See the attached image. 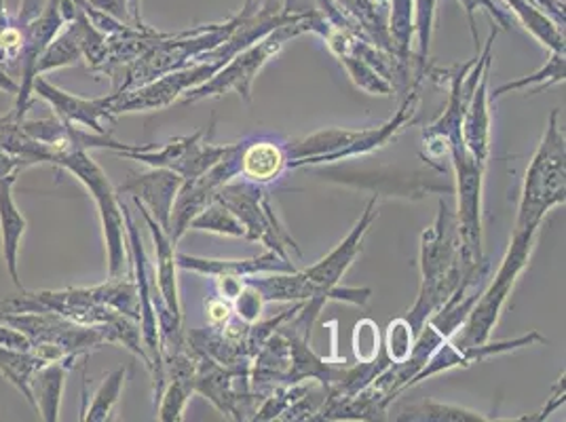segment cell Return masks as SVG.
<instances>
[{
  "instance_id": "cell-1",
  "label": "cell",
  "mask_w": 566,
  "mask_h": 422,
  "mask_svg": "<svg viewBox=\"0 0 566 422\" xmlns=\"http://www.w3.org/2000/svg\"><path fill=\"white\" fill-rule=\"evenodd\" d=\"M468 271L470 268L463 264L457 213L450 210L447 199H440L433 224L421 235V289L406 317L417 334L433 313L447 305Z\"/></svg>"
},
{
  "instance_id": "cell-2",
  "label": "cell",
  "mask_w": 566,
  "mask_h": 422,
  "mask_svg": "<svg viewBox=\"0 0 566 422\" xmlns=\"http://www.w3.org/2000/svg\"><path fill=\"white\" fill-rule=\"evenodd\" d=\"M419 118V87H412L403 95L400 110L389 118L387 123L373 127V129H322L301 140L287 141L283 146L287 167H307V165L336 163L340 159H352L370 155L378 148L387 146L408 125L417 123Z\"/></svg>"
},
{
  "instance_id": "cell-3",
  "label": "cell",
  "mask_w": 566,
  "mask_h": 422,
  "mask_svg": "<svg viewBox=\"0 0 566 422\" xmlns=\"http://www.w3.org/2000/svg\"><path fill=\"white\" fill-rule=\"evenodd\" d=\"M539 229L542 226H520V229L514 226V235L510 241L507 254H505V259L501 260L495 279L489 287H484L480 292L468 319L450 338V342L459 351L489 342L496 321L501 317V310L507 305V298H510L516 282H518L522 271L528 266L531 252H533L535 239L539 235Z\"/></svg>"
},
{
  "instance_id": "cell-4",
  "label": "cell",
  "mask_w": 566,
  "mask_h": 422,
  "mask_svg": "<svg viewBox=\"0 0 566 422\" xmlns=\"http://www.w3.org/2000/svg\"><path fill=\"white\" fill-rule=\"evenodd\" d=\"M0 321L22 331L32 349L48 363L64 361L74 366L76 359H87L104 345H113L111 326H81L57 313H4Z\"/></svg>"
},
{
  "instance_id": "cell-5",
  "label": "cell",
  "mask_w": 566,
  "mask_h": 422,
  "mask_svg": "<svg viewBox=\"0 0 566 422\" xmlns=\"http://www.w3.org/2000/svg\"><path fill=\"white\" fill-rule=\"evenodd\" d=\"M566 201V140L560 110H552L542 144L526 169L516 226H542L545 213Z\"/></svg>"
},
{
  "instance_id": "cell-6",
  "label": "cell",
  "mask_w": 566,
  "mask_h": 422,
  "mask_svg": "<svg viewBox=\"0 0 566 422\" xmlns=\"http://www.w3.org/2000/svg\"><path fill=\"white\" fill-rule=\"evenodd\" d=\"M313 11V9H311ZM311 11L303 13L301 18L287 22V24L277 25L269 34H264L254 45L239 51L235 57L222 68L216 72L210 81L203 85L190 89L182 95V104H195L206 97H216V95L227 94V92H237L245 102L252 99V85L259 72L290 43L292 39L301 36L308 32V15Z\"/></svg>"
},
{
  "instance_id": "cell-7",
  "label": "cell",
  "mask_w": 566,
  "mask_h": 422,
  "mask_svg": "<svg viewBox=\"0 0 566 422\" xmlns=\"http://www.w3.org/2000/svg\"><path fill=\"white\" fill-rule=\"evenodd\" d=\"M66 171L90 190L94 197L95 205L99 211L102 229H104V241H106V254H108V275L120 277L125 273L127 264V235H125V220L123 210L118 203V194L115 188L111 187L106 173L102 167L95 163L90 157V150H69L53 157V163Z\"/></svg>"
},
{
  "instance_id": "cell-8",
  "label": "cell",
  "mask_w": 566,
  "mask_h": 422,
  "mask_svg": "<svg viewBox=\"0 0 566 422\" xmlns=\"http://www.w3.org/2000/svg\"><path fill=\"white\" fill-rule=\"evenodd\" d=\"M378 218L377 194L368 201L366 210L361 213V218L357 220L354 231L347 235L345 241H340L336 245V250H332L326 259L319 260L317 264L308 266L305 271H301V275L307 279L324 298L336 300V303H347V305L364 306L368 303L373 289L368 287H340L338 282L343 279V275L349 271V266L354 264L357 254L361 252V243L364 236L368 235L373 222Z\"/></svg>"
},
{
  "instance_id": "cell-9",
  "label": "cell",
  "mask_w": 566,
  "mask_h": 422,
  "mask_svg": "<svg viewBox=\"0 0 566 422\" xmlns=\"http://www.w3.org/2000/svg\"><path fill=\"white\" fill-rule=\"evenodd\" d=\"M222 205H227L233 211L237 220L243 224L245 229V239L250 241H260L266 250L277 252L283 259L287 256V247H292L296 254H301L298 245L294 243V239L285 233L275 211L269 203L266 192L254 182H237L231 180L227 187L220 188L216 199Z\"/></svg>"
},
{
  "instance_id": "cell-10",
  "label": "cell",
  "mask_w": 566,
  "mask_h": 422,
  "mask_svg": "<svg viewBox=\"0 0 566 422\" xmlns=\"http://www.w3.org/2000/svg\"><path fill=\"white\" fill-rule=\"evenodd\" d=\"M243 148L245 144H229V152L218 163L210 167L206 173H201L199 178L182 182L171 208L169 231H167L174 245L187 235V231H190V222L212 203L218 190L227 187L231 180H235L237 176H241Z\"/></svg>"
},
{
  "instance_id": "cell-11",
  "label": "cell",
  "mask_w": 566,
  "mask_h": 422,
  "mask_svg": "<svg viewBox=\"0 0 566 422\" xmlns=\"http://www.w3.org/2000/svg\"><path fill=\"white\" fill-rule=\"evenodd\" d=\"M206 131H195L187 138H176L167 141L161 148L155 146H132L129 150L117 152L132 161H140L148 167H161L178 173L182 182L195 180L206 173L210 167L218 163L227 152L229 146H213L203 140Z\"/></svg>"
},
{
  "instance_id": "cell-12",
  "label": "cell",
  "mask_w": 566,
  "mask_h": 422,
  "mask_svg": "<svg viewBox=\"0 0 566 422\" xmlns=\"http://www.w3.org/2000/svg\"><path fill=\"white\" fill-rule=\"evenodd\" d=\"M32 94L43 97L49 106L53 108L55 117L69 125H78L85 127L95 134L108 136L111 131L102 127V120L106 123H115L117 117L113 115V106L117 102V94L113 92L106 97H95V99H87V97H78V95L66 94L60 87L51 85L48 78H43V74H39L32 81Z\"/></svg>"
},
{
  "instance_id": "cell-13",
  "label": "cell",
  "mask_w": 566,
  "mask_h": 422,
  "mask_svg": "<svg viewBox=\"0 0 566 422\" xmlns=\"http://www.w3.org/2000/svg\"><path fill=\"white\" fill-rule=\"evenodd\" d=\"M180 187L182 178L178 173L161 167H150V171L132 173L127 182L117 188V194H132L134 201H138L144 210L169 231L171 208Z\"/></svg>"
},
{
  "instance_id": "cell-14",
  "label": "cell",
  "mask_w": 566,
  "mask_h": 422,
  "mask_svg": "<svg viewBox=\"0 0 566 422\" xmlns=\"http://www.w3.org/2000/svg\"><path fill=\"white\" fill-rule=\"evenodd\" d=\"M178 268L210 277H254L259 273H294V264L277 252L266 250L264 254L248 260L197 259L189 254H176Z\"/></svg>"
},
{
  "instance_id": "cell-15",
  "label": "cell",
  "mask_w": 566,
  "mask_h": 422,
  "mask_svg": "<svg viewBox=\"0 0 566 422\" xmlns=\"http://www.w3.org/2000/svg\"><path fill=\"white\" fill-rule=\"evenodd\" d=\"M489 78L491 71L484 72L472 102L465 110V117L461 123V138L465 150L472 155L475 161L486 165L491 157V94H489Z\"/></svg>"
},
{
  "instance_id": "cell-16",
  "label": "cell",
  "mask_w": 566,
  "mask_h": 422,
  "mask_svg": "<svg viewBox=\"0 0 566 422\" xmlns=\"http://www.w3.org/2000/svg\"><path fill=\"white\" fill-rule=\"evenodd\" d=\"M15 180L18 176H9L0 180V241H2V259L7 262L9 277L18 287H22L20 273H18V264H20L18 256H20V245H22L28 222L13 199Z\"/></svg>"
},
{
  "instance_id": "cell-17",
  "label": "cell",
  "mask_w": 566,
  "mask_h": 422,
  "mask_svg": "<svg viewBox=\"0 0 566 422\" xmlns=\"http://www.w3.org/2000/svg\"><path fill=\"white\" fill-rule=\"evenodd\" d=\"M90 24L83 9H76L74 20L64 25L57 36L49 43L43 55L36 64V76L49 71H57L64 66H74L83 57V43H85V28Z\"/></svg>"
},
{
  "instance_id": "cell-18",
  "label": "cell",
  "mask_w": 566,
  "mask_h": 422,
  "mask_svg": "<svg viewBox=\"0 0 566 422\" xmlns=\"http://www.w3.org/2000/svg\"><path fill=\"white\" fill-rule=\"evenodd\" d=\"M72 368L64 361H53L39 368L32 380H30V391H32V408L41 414V419L48 422L60 421V405H62V395H64V384H66V374Z\"/></svg>"
},
{
  "instance_id": "cell-19",
  "label": "cell",
  "mask_w": 566,
  "mask_h": 422,
  "mask_svg": "<svg viewBox=\"0 0 566 422\" xmlns=\"http://www.w3.org/2000/svg\"><path fill=\"white\" fill-rule=\"evenodd\" d=\"M287 167V159L283 152V146L275 141H254L245 144L241 152V173L248 182L254 184H269L282 176Z\"/></svg>"
},
{
  "instance_id": "cell-20",
  "label": "cell",
  "mask_w": 566,
  "mask_h": 422,
  "mask_svg": "<svg viewBox=\"0 0 566 422\" xmlns=\"http://www.w3.org/2000/svg\"><path fill=\"white\" fill-rule=\"evenodd\" d=\"M22 120L24 118H18L13 113L0 117V150L22 157L30 165L53 163V148L30 138Z\"/></svg>"
},
{
  "instance_id": "cell-21",
  "label": "cell",
  "mask_w": 566,
  "mask_h": 422,
  "mask_svg": "<svg viewBox=\"0 0 566 422\" xmlns=\"http://www.w3.org/2000/svg\"><path fill=\"white\" fill-rule=\"evenodd\" d=\"M394 421H412V422H484L493 421L480 412H472L459 405H450V403H438L431 399L423 401H415L408 405H398L396 410H391Z\"/></svg>"
},
{
  "instance_id": "cell-22",
  "label": "cell",
  "mask_w": 566,
  "mask_h": 422,
  "mask_svg": "<svg viewBox=\"0 0 566 422\" xmlns=\"http://www.w3.org/2000/svg\"><path fill=\"white\" fill-rule=\"evenodd\" d=\"M505 4L549 53H565V30L554 24L533 0H505Z\"/></svg>"
},
{
  "instance_id": "cell-23",
  "label": "cell",
  "mask_w": 566,
  "mask_h": 422,
  "mask_svg": "<svg viewBox=\"0 0 566 422\" xmlns=\"http://www.w3.org/2000/svg\"><path fill=\"white\" fill-rule=\"evenodd\" d=\"M48 361L41 359L36 352L20 351L0 345V374L4 376L32 405V391L30 380L39 368H43Z\"/></svg>"
},
{
  "instance_id": "cell-24",
  "label": "cell",
  "mask_w": 566,
  "mask_h": 422,
  "mask_svg": "<svg viewBox=\"0 0 566 422\" xmlns=\"http://www.w3.org/2000/svg\"><path fill=\"white\" fill-rule=\"evenodd\" d=\"M387 28L394 43V53L401 62L412 60V36H415V0H389Z\"/></svg>"
},
{
  "instance_id": "cell-25",
  "label": "cell",
  "mask_w": 566,
  "mask_h": 422,
  "mask_svg": "<svg viewBox=\"0 0 566 422\" xmlns=\"http://www.w3.org/2000/svg\"><path fill=\"white\" fill-rule=\"evenodd\" d=\"M436 9L438 0H415V34H417V55H415V74H412V87H419L427 76L429 64V45L436 24Z\"/></svg>"
},
{
  "instance_id": "cell-26",
  "label": "cell",
  "mask_w": 566,
  "mask_h": 422,
  "mask_svg": "<svg viewBox=\"0 0 566 422\" xmlns=\"http://www.w3.org/2000/svg\"><path fill=\"white\" fill-rule=\"evenodd\" d=\"M566 74V62L565 53H552L547 64L543 66L542 71L531 74V76H524L518 81H510V83H503L501 87H496L495 92L491 94V97H501V95L510 94V92H522V89H535V92H542L549 85H556V83H565Z\"/></svg>"
},
{
  "instance_id": "cell-27",
  "label": "cell",
  "mask_w": 566,
  "mask_h": 422,
  "mask_svg": "<svg viewBox=\"0 0 566 422\" xmlns=\"http://www.w3.org/2000/svg\"><path fill=\"white\" fill-rule=\"evenodd\" d=\"M125 374H127V370H125V368H118V370L111 372V374L104 378L102 387L95 391L92 405L83 410L81 421L104 422L111 419L113 408L117 405L118 398H120V391H123Z\"/></svg>"
},
{
  "instance_id": "cell-28",
  "label": "cell",
  "mask_w": 566,
  "mask_h": 422,
  "mask_svg": "<svg viewBox=\"0 0 566 422\" xmlns=\"http://www.w3.org/2000/svg\"><path fill=\"white\" fill-rule=\"evenodd\" d=\"M192 231H208L216 235L241 236L245 239V229L243 224L237 220L235 213L229 210L227 205H222L220 201H212L206 210L201 211L192 222H190Z\"/></svg>"
},
{
  "instance_id": "cell-29",
  "label": "cell",
  "mask_w": 566,
  "mask_h": 422,
  "mask_svg": "<svg viewBox=\"0 0 566 422\" xmlns=\"http://www.w3.org/2000/svg\"><path fill=\"white\" fill-rule=\"evenodd\" d=\"M415 338H417V331L408 324L406 317H398L389 324L387 338H385V357L389 359L391 366L403 363L410 357Z\"/></svg>"
},
{
  "instance_id": "cell-30",
  "label": "cell",
  "mask_w": 566,
  "mask_h": 422,
  "mask_svg": "<svg viewBox=\"0 0 566 422\" xmlns=\"http://www.w3.org/2000/svg\"><path fill=\"white\" fill-rule=\"evenodd\" d=\"M355 359L359 363H370L380 357V334L373 319H361L354 329Z\"/></svg>"
},
{
  "instance_id": "cell-31",
  "label": "cell",
  "mask_w": 566,
  "mask_h": 422,
  "mask_svg": "<svg viewBox=\"0 0 566 422\" xmlns=\"http://www.w3.org/2000/svg\"><path fill=\"white\" fill-rule=\"evenodd\" d=\"M463 9H465V13H468V22H470V30H472L473 43H475V51H480V39H478V30H475V20H473V13L478 11V9H484L486 13H489V18L493 20V24L499 25L501 30H510V18L501 11V9H496L495 0H457Z\"/></svg>"
},
{
  "instance_id": "cell-32",
  "label": "cell",
  "mask_w": 566,
  "mask_h": 422,
  "mask_svg": "<svg viewBox=\"0 0 566 422\" xmlns=\"http://www.w3.org/2000/svg\"><path fill=\"white\" fill-rule=\"evenodd\" d=\"M233 303H235L237 319L243 321V324H256L260 319V313H262V306L266 305L262 300L259 289L248 282H245L243 289L239 292V296Z\"/></svg>"
},
{
  "instance_id": "cell-33",
  "label": "cell",
  "mask_w": 566,
  "mask_h": 422,
  "mask_svg": "<svg viewBox=\"0 0 566 422\" xmlns=\"http://www.w3.org/2000/svg\"><path fill=\"white\" fill-rule=\"evenodd\" d=\"M94 9L97 11H102V13H106V15H111V18H115L118 22H123V24L127 25H136L134 24V18H132V11H129V2L127 0H87ZM136 28H140V25H136ZM146 28V25H144Z\"/></svg>"
},
{
  "instance_id": "cell-34",
  "label": "cell",
  "mask_w": 566,
  "mask_h": 422,
  "mask_svg": "<svg viewBox=\"0 0 566 422\" xmlns=\"http://www.w3.org/2000/svg\"><path fill=\"white\" fill-rule=\"evenodd\" d=\"M0 345L11 347V349H20V351H30L32 349L30 340L25 338L22 331H18V329L11 328V326H7L2 321H0Z\"/></svg>"
},
{
  "instance_id": "cell-35",
  "label": "cell",
  "mask_w": 566,
  "mask_h": 422,
  "mask_svg": "<svg viewBox=\"0 0 566 422\" xmlns=\"http://www.w3.org/2000/svg\"><path fill=\"white\" fill-rule=\"evenodd\" d=\"M231 305L224 298H213L208 303V319L212 328H222L231 319Z\"/></svg>"
},
{
  "instance_id": "cell-36",
  "label": "cell",
  "mask_w": 566,
  "mask_h": 422,
  "mask_svg": "<svg viewBox=\"0 0 566 422\" xmlns=\"http://www.w3.org/2000/svg\"><path fill=\"white\" fill-rule=\"evenodd\" d=\"M32 167L22 157H15V155H9L4 150H0V180L2 178H9V176H20L24 169Z\"/></svg>"
},
{
  "instance_id": "cell-37",
  "label": "cell",
  "mask_w": 566,
  "mask_h": 422,
  "mask_svg": "<svg viewBox=\"0 0 566 422\" xmlns=\"http://www.w3.org/2000/svg\"><path fill=\"white\" fill-rule=\"evenodd\" d=\"M533 2L542 9L543 13H545L554 24L565 30V0H533Z\"/></svg>"
},
{
  "instance_id": "cell-38",
  "label": "cell",
  "mask_w": 566,
  "mask_h": 422,
  "mask_svg": "<svg viewBox=\"0 0 566 422\" xmlns=\"http://www.w3.org/2000/svg\"><path fill=\"white\" fill-rule=\"evenodd\" d=\"M48 0H22L20 4V13L15 15V20L22 25H28L32 20H36L41 15V11L45 9Z\"/></svg>"
},
{
  "instance_id": "cell-39",
  "label": "cell",
  "mask_w": 566,
  "mask_h": 422,
  "mask_svg": "<svg viewBox=\"0 0 566 422\" xmlns=\"http://www.w3.org/2000/svg\"><path fill=\"white\" fill-rule=\"evenodd\" d=\"M311 11L308 7V0H282V13H307Z\"/></svg>"
},
{
  "instance_id": "cell-40",
  "label": "cell",
  "mask_w": 566,
  "mask_h": 422,
  "mask_svg": "<svg viewBox=\"0 0 566 422\" xmlns=\"http://www.w3.org/2000/svg\"><path fill=\"white\" fill-rule=\"evenodd\" d=\"M0 92L11 95H18V92H20V83L13 76H9L2 68H0Z\"/></svg>"
},
{
  "instance_id": "cell-41",
  "label": "cell",
  "mask_w": 566,
  "mask_h": 422,
  "mask_svg": "<svg viewBox=\"0 0 566 422\" xmlns=\"http://www.w3.org/2000/svg\"><path fill=\"white\" fill-rule=\"evenodd\" d=\"M127 2H129V11H132V18H134V24L144 28L146 24L142 22L140 0H127Z\"/></svg>"
}]
</instances>
